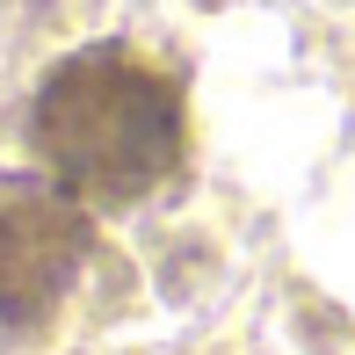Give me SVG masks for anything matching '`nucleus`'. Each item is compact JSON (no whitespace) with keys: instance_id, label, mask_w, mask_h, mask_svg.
I'll return each instance as SVG.
<instances>
[{"instance_id":"1","label":"nucleus","mask_w":355,"mask_h":355,"mask_svg":"<svg viewBox=\"0 0 355 355\" xmlns=\"http://www.w3.org/2000/svg\"><path fill=\"white\" fill-rule=\"evenodd\" d=\"M29 159L87 211H131L182 174L189 109L182 80L131 44H80L29 94Z\"/></svg>"},{"instance_id":"2","label":"nucleus","mask_w":355,"mask_h":355,"mask_svg":"<svg viewBox=\"0 0 355 355\" xmlns=\"http://www.w3.org/2000/svg\"><path fill=\"white\" fill-rule=\"evenodd\" d=\"M94 261V211L51 174L0 167V327L29 334L73 297Z\"/></svg>"}]
</instances>
